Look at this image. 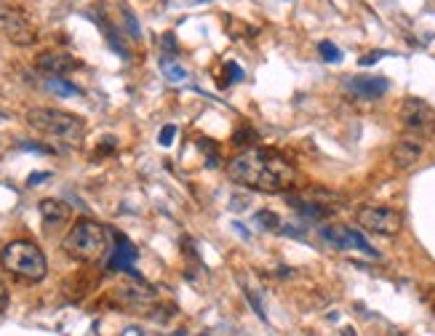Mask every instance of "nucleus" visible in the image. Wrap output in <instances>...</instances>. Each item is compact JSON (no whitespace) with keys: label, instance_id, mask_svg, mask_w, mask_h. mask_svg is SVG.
<instances>
[{"label":"nucleus","instance_id":"nucleus-16","mask_svg":"<svg viewBox=\"0 0 435 336\" xmlns=\"http://www.w3.org/2000/svg\"><path fill=\"white\" fill-rule=\"evenodd\" d=\"M254 222H257V227H262V229H278V227H281V217H278V214H272V211H257Z\"/></svg>","mask_w":435,"mask_h":336},{"label":"nucleus","instance_id":"nucleus-15","mask_svg":"<svg viewBox=\"0 0 435 336\" xmlns=\"http://www.w3.org/2000/svg\"><path fill=\"white\" fill-rule=\"evenodd\" d=\"M161 70H163V75L171 80V83H182V80H187V72L182 65H176L174 59H168V56H163L161 59Z\"/></svg>","mask_w":435,"mask_h":336},{"label":"nucleus","instance_id":"nucleus-19","mask_svg":"<svg viewBox=\"0 0 435 336\" xmlns=\"http://www.w3.org/2000/svg\"><path fill=\"white\" fill-rule=\"evenodd\" d=\"M176 136V126H166L163 131H161V136H158V141H161V147H171V141H174Z\"/></svg>","mask_w":435,"mask_h":336},{"label":"nucleus","instance_id":"nucleus-8","mask_svg":"<svg viewBox=\"0 0 435 336\" xmlns=\"http://www.w3.org/2000/svg\"><path fill=\"white\" fill-rule=\"evenodd\" d=\"M35 67L45 72L48 77H62L67 72H72L80 67L77 59H72L70 54H59V51H43V54L35 59Z\"/></svg>","mask_w":435,"mask_h":336},{"label":"nucleus","instance_id":"nucleus-13","mask_svg":"<svg viewBox=\"0 0 435 336\" xmlns=\"http://www.w3.org/2000/svg\"><path fill=\"white\" fill-rule=\"evenodd\" d=\"M321 238L339 251L353 249V229L350 227H323L321 229Z\"/></svg>","mask_w":435,"mask_h":336},{"label":"nucleus","instance_id":"nucleus-27","mask_svg":"<svg viewBox=\"0 0 435 336\" xmlns=\"http://www.w3.org/2000/svg\"><path fill=\"white\" fill-rule=\"evenodd\" d=\"M0 152H3V139H0Z\"/></svg>","mask_w":435,"mask_h":336},{"label":"nucleus","instance_id":"nucleus-20","mask_svg":"<svg viewBox=\"0 0 435 336\" xmlns=\"http://www.w3.org/2000/svg\"><path fill=\"white\" fill-rule=\"evenodd\" d=\"M123 19H126V24H129V30H131V35L139 40L141 38V30H139V24H136V19H134V13L131 11H123Z\"/></svg>","mask_w":435,"mask_h":336},{"label":"nucleus","instance_id":"nucleus-9","mask_svg":"<svg viewBox=\"0 0 435 336\" xmlns=\"http://www.w3.org/2000/svg\"><path fill=\"white\" fill-rule=\"evenodd\" d=\"M345 88L358 99H380L382 94L390 88V83H387V77L358 75V77H348V80H345Z\"/></svg>","mask_w":435,"mask_h":336},{"label":"nucleus","instance_id":"nucleus-21","mask_svg":"<svg viewBox=\"0 0 435 336\" xmlns=\"http://www.w3.org/2000/svg\"><path fill=\"white\" fill-rule=\"evenodd\" d=\"M246 299H249V302H251V307H254V310H257V315H259L262 320H267V315H264V310H262L259 299H257V296H254V291H246Z\"/></svg>","mask_w":435,"mask_h":336},{"label":"nucleus","instance_id":"nucleus-24","mask_svg":"<svg viewBox=\"0 0 435 336\" xmlns=\"http://www.w3.org/2000/svg\"><path fill=\"white\" fill-rule=\"evenodd\" d=\"M6 304H9V291H6V286L0 281V310H6Z\"/></svg>","mask_w":435,"mask_h":336},{"label":"nucleus","instance_id":"nucleus-26","mask_svg":"<svg viewBox=\"0 0 435 336\" xmlns=\"http://www.w3.org/2000/svg\"><path fill=\"white\" fill-rule=\"evenodd\" d=\"M45 179H48V174H33L27 179V185H38V182H45Z\"/></svg>","mask_w":435,"mask_h":336},{"label":"nucleus","instance_id":"nucleus-12","mask_svg":"<svg viewBox=\"0 0 435 336\" xmlns=\"http://www.w3.org/2000/svg\"><path fill=\"white\" fill-rule=\"evenodd\" d=\"M41 217H43V224L48 229L51 227H59V224H65L67 219H70V206L62 203V200H41Z\"/></svg>","mask_w":435,"mask_h":336},{"label":"nucleus","instance_id":"nucleus-17","mask_svg":"<svg viewBox=\"0 0 435 336\" xmlns=\"http://www.w3.org/2000/svg\"><path fill=\"white\" fill-rule=\"evenodd\" d=\"M257 141V134L249 129V126H243V129L235 131V136H232V144H238V147H249Z\"/></svg>","mask_w":435,"mask_h":336},{"label":"nucleus","instance_id":"nucleus-11","mask_svg":"<svg viewBox=\"0 0 435 336\" xmlns=\"http://www.w3.org/2000/svg\"><path fill=\"white\" fill-rule=\"evenodd\" d=\"M115 240H118V249H115V256H112V261H109V270H126V272H131V275H136L131 264L136 261L139 251L134 249L131 240L123 238V235H115Z\"/></svg>","mask_w":435,"mask_h":336},{"label":"nucleus","instance_id":"nucleus-22","mask_svg":"<svg viewBox=\"0 0 435 336\" xmlns=\"http://www.w3.org/2000/svg\"><path fill=\"white\" fill-rule=\"evenodd\" d=\"M161 45H163V48H168V51H176V40H174V35H171V33H166L163 38H161Z\"/></svg>","mask_w":435,"mask_h":336},{"label":"nucleus","instance_id":"nucleus-7","mask_svg":"<svg viewBox=\"0 0 435 336\" xmlns=\"http://www.w3.org/2000/svg\"><path fill=\"white\" fill-rule=\"evenodd\" d=\"M0 24H3L6 38L14 45H33L38 40V30H35L33 22L19 9H6V11L0 13Z\"/></svg>","mask_w":435,"mask_h":336},{"label":"nucleus","instance_id":"nucleus-2","mask_svg":"<svg viewBox=\"0 0 435 336\" xmlns=\"http://www.w3.org/2000/svg\"><path fill=\"white\" fill-rule=\"evenodd\" d=\"M62 249L67 256H72L77 261H99L107 254V229L91 222V219H80L75 222L70 232L62 240Z\"/></svg>","mask_w":435,"mask_h":336},{"label":"nucleus","instance_id":"nucleus-6","mask_svg":"<svg viewBox=\"0 0 435 336\" xmlns=\"http://www.w3.org/2000/svg\"><path fill=\"white\" fill-rule=\"evenodd\" d=\"M401 126L412 136L424 139L435 134V107H430L424 99H406L401 104Z\"/></svg>","mask_w":435,"mask_h":336},{"label":"nucleus","instance_id":"nucleus-23","mask_svg":"<svg viewBox=\"0 0 435 336\" xmlns=\"http://www.w3.org/2000/svg\"><path fill=\"white\" fill-rule=\"evenodd\" d=\"M227 70H230V75H232V83H235V80H243V70H240L235 62H230Z\"/></svg>","mask_w":435,"mask_h":336},{"label":"nucleus","instance_id":"nucleus-4","mask_svg":"<svg viewBox=\"0 0 435 336\" xmlns=\"http://www.w3.org/2000/svg\"><path fill=\"white\" fill-rule=\"evenodd\" d=\"M27 123H30L35 131L45 134V136H54V139H62V141H72V144L83 139V131H86L83 118H77L72 112H65V109H54V107L27 109Z\"/></svg>","mask_w":435,"mask_h":336},{"label":"nucleus","instance_id":"nucleus-14","mask_svg":"<svg viewBox=\"0 0 435 336\" xmlns=\"http://www.w3.org/2000/svg\"><path fill=\"white\" fill-rule=\"evenodd\" d=\"M45 88H48L51 94H56V97H80V88L72 86V83L65 80V77H48V80H45Z\"/></svg>","mask_w":435,"mask_h":336},{"label":"nucleus","instance_id":"nucleus-3","mask_svg":"<svg viewBox=\"0 0 435 336\" xmlns=\"http://www.w3.org/2000/svg\"><path fill=\"white\" fill-rule=\"evenodd\" d=\"M0 264L3 270L22 278L27 283H41L48 272V261H45L43 251L38 249L30 240H14L9 243L3 254H0Z\"/></svg>","mask_w":435,"mask_h":336},{"label":"nucleus","instance_id":"nucleus-28","mask_svg":"<svg viewBox=\"0 0 435 336\" xmlns=\"http://www.w3.org/2000/svg\"><path fill=\"white\" fill-rule=\"evenodd\" d=\"M200 336H208V334H200Z\"/></svg>","mask_w":435,"mask_h":336},{"label":"nucleus","instance_id":"nucleus-1","mask_svg":"<svg viewBox=\"0 0 435 336\" xmlns=\"http://www.w3.org/2000/svg\"><path fill=\"white\" fill-rule=\"evenodd\" d=\"M227 176L251 190L262 193H281L294 185V166L272 150H243L227 163Z\"/></svg>","mask_w":435,"mask_h":336},{"label":"nucleus","instance_id":"nucleus-18","mask_svg":"<svg viewBox=\"0 0 435 336\" xmlns=\"http://www.w3.org/2000/svg\"><path fill=\"white\" fill-rule=\"evenodd\" d=\"M318 54L323 56L326 62H339L342 59V51H339L334 43H328V40H323V43H318Z\"/></svg>","mask_w":435,"mask_h":336},{"label":"nucleus","instance_id":"nucleus-25","mask_svg":"<svg viewBox=\"0 0 435 336\" xmlns=\"http://www.w3.org/2000/svg\"><path fill=\"white\" fill-rule=\"evenodd\" d=\"M380 51H377V54H369V56H363V59H360V65L363 67H369V65H374V62H377V59H380Z\"/></svg>","mask_w":435,"mask_h":336},{"label":"nucleus","instance_id":"nucleus-10","mask_svg":"<svg viewBox=\"0 0 435 336\" xmlns=\"http://www.w3.org/2000/svg\"><path fill=\"white\" fill-rule=\"evenodd\" d=\"M422 152H424L422 139H417V136H406V139H398L395 144H392L390 158L398 168H412L414 163L422 158Z\"/></svg>","mask_w":435,"mask_h":336},{"label":"nucleus","instance_id":"nucleus-5","mask_svg":"<svg viewBox=\"0 0 435 336\" xmlns=\"http://www.w3.org/2000/svg\"><path fill=\"white\" fill-rule=\"evenodd\" d=\"M355 222L363 229H369L374 235H385L392 238L403 229V217L401 211H395L390 206H363L355 211Z\"/></svg>","mask_w":435,"mask_h":336}]
</instances>
